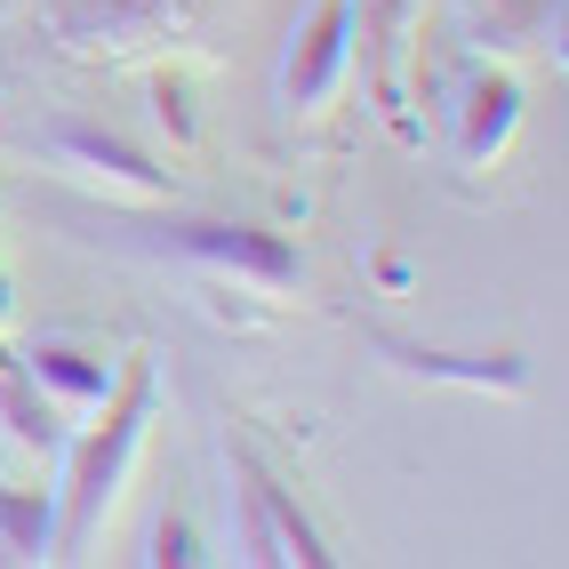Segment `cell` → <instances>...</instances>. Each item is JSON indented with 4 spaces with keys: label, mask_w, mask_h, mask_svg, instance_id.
Returning a JSON list of instances; mask_svg holds the SVG:
<instances>
[{
    "label": "cell",
    "mask_w": 569,
    "mask_h": 569,
    "mask_svg": "<svg viewBox=\"0 0 569 569\" xmlns=\"http://www.w3.org/2000/svg\"><path fill=\"white\" fill-rule=\"evenodd\" d=\"M353 72V0H313V17L289 32L281 57V112H321Z\"/></svg>",
    "instance_id": "cell-1"
},
{
    "label": "cell",
    "mask_w": 569,
    "mask_h": 569,
    "mask_svg": "<svg viewBox=\"0 0 569 569\" xmlns=\"http://www.w3.org/2000/svg\"><path fill=\"white\" fill-rule=\"evenodd\" d=\"M144 409H153V393H144V377H137L129 409L104 426V441H89L81 473H72V521H64V546H89V529H97L112 506H121V481H129L137 449H144Z\"/></svg>",
    "instance_id": "cell-2"
},
{
    "label": "cell",
    "mask_w": 569,
    "mask_h": 569,
    "mask_svg": "<svg viewBox=\"0 0 569 569\" xmlns=\"http://www.w3.org/2000/svg\"><path fill=\"white\" fill-rule=\"evenodd\" d=\"M233 473H241V513H249L241 521V553L249 561H321V538L297 521V506L281 498V489L257 473L249 449H233Z\"/></svg>",
    "instance_id": "cell-3"
},
{
    "label": "cell",
    "mask_w": 569,
    "mask_h": 569,
    "mask_svg": "<svg viewBox=\"0 0 569 569\" xmlns=\"http://www.w3.org/2000/svg\"><path fill=\"white\" fill-rule=\"evenodd\" d=\"M177 249L193 257V264H209V273L249 281V289H297V257H289L281 241L249 233V224H184Z\"/></svg>",
    "instance_id": "cell-4"
},
{
    "label": "cell",
    "mask_w": 569,
    "mask_h": 569,
    "mask_svg": "<svg viewBox=\"0 0 569 569\" xmlns=\"http://www.w3.org/2000/svg\"><path fill=\"white\" fill-rule=\"evenodd\" d=\"M521 129V89L506 72H473L466 81V104H458V161L466 169H489L506 153V137Z\"/></svg>",
    "instance_id": "cell-5"
},
{
    "label": "cell",
    "mask_w": 569,
    "mask_h": 569,
    "mask_svg": "<svg viewBox=\"0 0 569 569\" xmlns=\"http://www.w3.org/2000/svg\"><path fill=\"white\" fill-rule=\"evenodd\" d=\"M32 386H49V393L72 401V409H104L112 361H104V353H81V346H41V353H32Z\"/></svg>",
    "instance_id": "cell-6"
},
{
    "label": "cell",
    "mask_w": 569,
    "mask_h": 569,
    "mask_svg": "<svg viewBox=\"0 0 569 569\" xmlns=\"http://www.w3.org/2000/svg\"><path fill=\"white\" fill-rule=\"evenodd\" d=\"M57 161H72L97 184H121V193H161V184H169L144 153H129V144H112V137H57Z\"/></svg>",
    "instance_id": "cell-7"
},
{
    "label": "cell",
    "mask_w": 569,
    "mask_h": 569,
    "mask_svg": "<svg viewBox=\"0 0 569 569\" xmlns=\"http://www.w3.org/2000/svg\"><path fill=\"white\" fill-rule=\"evenodd\" d=\"M161 121H169L177 137H193V112H184V89H169V81H161Z\"/></svg>",
    "instance_id": "cell-8"
}]
</instances>
